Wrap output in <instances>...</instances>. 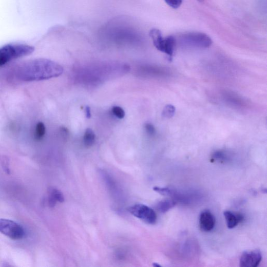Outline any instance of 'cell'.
<instances>
[{"label": "cell", "instance_id": "cell-2", "mask_svg": "<svg viewBox=\"0 0 267 267\" xmlns=\"http://www.w3.org/2000/svg\"><path fill=\"white\" fill-rule=\"evenodd\" d=\"M35 48L26 44H9L0 48V66L32 53Z\"/></svg>", "mask_w": 267, "mask_h": 267}, {"label": "cell", "instance_id": "cell-5", "mask_svg": "<svg viewBox=\"0 0 267 267\" xmlns=\"http://www.w3.org/2000/svg\"><path fill=\"white\" fill-rule=\"evenodd\" d=\"M0 232L14 240L22 239L24 236V230L18 223L10 220L0 219Z\"/></svg>", "mask_w": 267, "mask_h": 267}, {"label": "cell", "instance_id": "cell-7", "mask_svg": "<svg viewBox=\"0 0 267 267\" xmlns=\"http://www.w3.org/2000/svg\"><path fill=\"white\" fill-rule=\"evenodd\" d=\"M262 259V254L258 250L244 252L240 259L241 267H256Z\"/></svg>", "mask_w": 267, "mask_h": 267}, {"label": "cell", "instance_id": "cell-19", "mask_svg": "<svg viewBox=\"0 0 267 267\" xmlns=\"http://www.w3.org/2000/svg\"><path fill=\"white\" fill-rule=\"evenodd\" d=\"M164 1L170 7L178 9L181 6L183 0H164Z\"/></svg>", "mask_w": 267, "mask_h": 267}, {"label": "cell", "instance_id": "cell-15", "mask_svg": "<svg viewBox=\"0 0 267 267\" xmlns=\"http://www.w3.org/2000/svg\"><path fill=\"white\" fill-rule=\"evenodd\" d=\"M176 110V108L173 105H166L163 110L162 116L164 118L170 119L175 116Z\"/></svg>", "mask_w": 267, "mask_h": 267}, {"label": "cell", "instance_id": "cell-4", "mask_svg": "<svg viewBox=\"0 0 267 267\" xmlns=\"http://www.w3.org/2000/svg\"><path fill=\"white\" fill-rule=\"evenodd\" d=\"M149 35L155 47L159 51L168 55L171 60L177 45L176 38L172 36L162 37L161 32L158 29H151Z\"/></svg>", "mask_w": 267, "mask_h": 267}, {"label": "cell", "instance_id": "cell-23", "mask_svg": "<svg viewBox=\"0 0 267 267\" xmlns=\"http://www.w3.org/2000/svg\"><path fill=\"white\" fill-rule=\"evenodd\" d=\"M198 1L199 2H203L204 1V0H198Z\"/></svg>", "mask_w": 267, "mask_h": 267}, {"label": "cell", "instance_id": "cell-17", "mask_svg": "<svg viewBox=\"0 0 267 267\" xmlns=\"http://www.w3.org/2000/svg\"><path fill=\"white\" fill-rule=\"evenodd\" d=\"M9 163V159L7 157L0 156V164H2L4 171L8 175H10L11 173Z\"/></svg>", "mask_w": 267, "mask_h": 267}, {"label": "cell", "instance_id": "cell-12", "mask_svg": "<svg viewBox=\"0 0 267 267\" xmlns=\"http://www.w3.org/2000/svg\"><path fill=\"white\" fill-rule=\"evenodd\" d=\"M231 155L225 150H217L215 151L212 156V161H220L221 162H226L230 159Z\"/></svg>", "mask_w": 267, "mask_h": 267}, {"label": "cell", "instance_id": "cell-16", "mask_svg": "<svg viewBox=\"0 0 267 267\" xmlns=\"http://www.w3.org/2000/svg\"><path fill=\"white\" fill-rule=\"evenodd\" d=\"M154 190L159 194L163 196H174L176 192L169 187H154Z\"/></svg>", "mask_w": 267, "mask_h": 267}, {"label": "cell", "instance_id": "cell-21", "mask_svg": "<svg viewBox=\"0 0 267 267\" xmlns=\"http://www.w3.org/2000/svg\"><path fill=\"white\" fill-rule=\"evenodd\" d=\"M85 113L87 119H90L91 118V111L90 108L89 107H86L85 109Z\"/></svg>", "mask_w": 267, "mask_h": 267}, {"label": "cell", "instance_id": "cell-13", "mask_svg": "<svg viewBox=\"0 0 267 267\" xmlns=\"http://www.w3.org/2000/svg\"><path fill=\"white\" fill-rule=\"evenodd\" d=\"M96 141V136L94 131L90 128H87L84 134V143L85 146L89 148L92 147Z\"/></svg>", "mask_w": 267, "mask_h": 267}, {"label": "cell", "instance_id": "cell-3", "mask_svg": "<svg viewBox=\"0 0 267 267\" xmlns=\"http://www.w3.org/2000/svg\"><path fill=\"white\" fill-rule=\"evenodd\" d=\"M176 40V42L184 46L196 48H208L213 43L211 39L205 33L198 32L182 33Z\"/></svg>", "mask_w": 267, "mask_h": 267}, {"label": "cell", "instance_id": "cell-14", "mask_svg": "<svg viewBox=\"0 0 267 267\" xmlns=\"http://www.w3.org/2000/svg\"><path fill=\"white\" fill-rule=\"evenodd\" d=\"M46 127L45 124L42 122H39L36 127L35 129V138L38 141L42 140L45 136Z\"/></svg>", "mask_w": 267, "mask_h": 267}, {"label": "cell", "instance_id": "cell-1", "mask_svg": "<svg viewBox=\"0 0 267 267\" xmlns=\"http://www.w3.org/2000/svg\"><path fill=\"white\" fill-rule=\"evenodd\" d=\"M63 68L58 63L46 59L29 61L22 65L17 77L24 82L40 81L60 76Z\"/></svg>", "mask_w": 267, "mask_h": 267}, {"label": "cell", "instance_id": "cell-8", "mask_svg": "<svg viewBox=\"0 0 267 267\" xmlns=\"http://www.w3.org/2000/svg\"><path fill=\"white\" fill-rule=\"evenodd\" d=\"M200 229L204 232L213 230L216 224V219L213 214L208 210L200 214L199 219Z\"/></svg>", "mask_w": 267, "mask_h": 267}, {"label": "cell", "instance_id": "cell-18", "mask_svg": "<svg viewBox=\"0 0 267 267\" xmlns=\"http://www.w3.org/2000/svg\"><path fill=\"white\" fill-rule=\"evenodd\" d=\"M112 111L113 114L118 119H122L125 117V113L124 110L120 107H113Z\"/></svg>", "mask_w": 267, "mask_h": 267}, {"label": "cell", "instance_id": "cell-9", "mask_svg": "<svg viewBox=\"0 0 267 267\" xmlns=\"http://www.w3.org/2000/svg\"><path fill=\"white\" fill-rule=\"evenodd\" d=\"M227 226L232 229L236 227L244 220L243 216L241 214L235 213L231 211H225L223 213Z\"/></svg>", "mask_w": 267, "mask_h": 267}, {"label": "cell", "instance_id": "cell-20", "mask_svg": "<svg viewBox=\"0 0 267 267\" xmlns=\"http://www.w3.org/2000/svg\"><path fill=\"white\" fill-rule=\"evenodd\" d=\"M145 128L148 135L150 136H154L156 134V129L155 126L150 123H147L145 124Z\"/></svg>", "mask_w": 267, "mask_h": 267}, {"label": "cell", "instance_id": "cell-10", "mask_svg": "<svg viewBox=\"0 0 267 267\" xmlns=\"http://www.w3.org/2000/svg\"><path fill=\"white\" fill-rule=\"evenodd\" d=\"M48 202L50 207H54L57 202L63 203L64 201V196L59 190L54 188H50L48 190Z\"/></svg>", "mask_w": 267, "mask_h": 267}, {"label": "cell", "instance_id": "cell-6", "mask_svg": "<svg viewBox=\"0 0 267 267\" xmlns=\"http://www.w3.org/2000/svg\"><path fill=\"white\" fill-rule=\"evenodd\" d=\"M128 211L131 215L147 223L153 224L157 221V217L155 212L145 205H136L129 207Z\"/></svg>", "mask_w": 267, "mask_h": 267}, {"label": "cell", "instance_id": "cell-11", "mask_svg": "<svg viewBox=\"0 0 267 267\" xmlns=\"http://www.w3.org/2000/svg\"><path fill=\"white\" fill-rule=\"evenodd\" d=\"M177 204V201L174 199H165L159 202L157 205V209L162 213L168 212L174 208Z\"/></svg>", "mask_w": 267, "mask_h": 267}, {"label": "cell", "instance_id": "cell-22", "mask_svg": "<svg viewBox=\"0 0 267 267\" xmlns=\"http://www.w3.org/2000/svg\"><path fill=\"white\" fill-rule=\"evenodd\" d=\"M154 265L155 266H161L160 265L157 264V263H155L154 264Z\"/></svg>", "mask_w": 267, "mask_h": 267}]
</instances>
